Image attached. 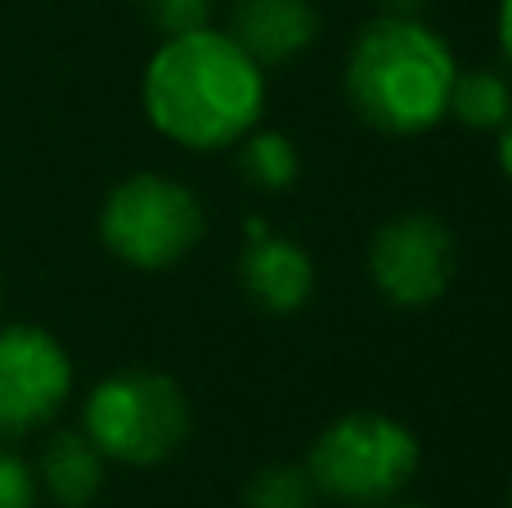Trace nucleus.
<instances>
[{"label":"nucleus","mask_w":512,"mask_h":508,"mask_svg":"<svg viewBox=\"0 0 512 508\" xmlns=\"http://www.w3.org/2000/svg\"><path fill=\"white\" fill-rule=\"evenodd\" d=\"M445 113L454 122H463L468 131H499L512 113V86L504 72L495 68H472V72H454L450 86V104Z\"/></svg>","instance_id":"9b49d317"},{"label":"nucleus","mask_w":512,"mask_h":508,"mask_svg":"<svg viewBox=\"0 0 512 508\" xmlns=\"http://www.w3.org/2000/svg\"><path fill=\"white\" fill-rule=\"evenodd\" d=\"M239 284L248 302L265 315H292L315 293V261L301 243L265 230L239 257Z\"/></svg>","instance_id":"6e6552de"},{"label":"nucleus","mask_w":512,"mask_h":508,"mask_svg":"<svg viewBox=\"0 0 512 508\" xmlns=\"http://www.w3.org/2000/svg\"><path fill=\"white\" fill-rule=\"evenodd\" d=\"M391 508H423V504H391Z\"/></svg>","instance_id":"6ab92c4d"},{"label":"nucleus","mask_w":512,"mask_h":508,"mask_svg":"<svg viewBox=\"0 0 512 508\" xmlns=\"http://www.w3.org/2000/svg\"><path fill=\"white\" fill-rule=\"evenodd\" d=\"M454 54L418 14H396L360 27L346 54L342 86L351 108L387 135H423L445 117L454 86Z\"/></svg>","instance_id":"f03ea898"},{"label":"nucleus","mask_w":512,"mask_h":508,"mask_svg":"<svg viewBox=\"0 0 512 508\" xmlns=\"http://www.w3.org/2000/svg\"><path fill=\"white\" fill-rule=\"evenodd\" d=\"M207 212L198 194L162 171H140L113 185L99 212V239L135 270H171L203 243Z\"/></svg>","instance_id":"39448f33"},{"label":"nucleus","mask_w":512,"mask_h":508,"mask_svg":"<svg viewBox=\"0 0 512 508\" xmlns=\"http://www.w3.org/2000/svg\"><path fill=\"white\" fill-rule=\"evenodd\" d=\"M418 437L400 419L378 410H355L333 419L315 437L306 473L319 495L351 508L387 504L414 482L418 473Z\"/></svg>","instance_id":"7ed1b4c3"},{"label":"nucleus","mask_w":512,"mask_h":508,"mask_svg":"<svg viewBox=\"0 0 512 508\" xmlns=\"http://www.w3.org/2000/svg\"><path fill=\"white\" fill-rule=\"evenodd\" d=\"M378 5L396 9V14H418V9H423V5H427V0H378Z\"/></svg>","instance_id":"a211bd4d"},{"label":"nucleus","mask_w":512,"mask_h":508,"mask_svg":"<svg viewBox=\"0 0 512 508\" xmlns=\"http://www.w3.org/2000/svg\"><path fill=\"white\" fill-rule=\"evenodd\" d=\"M499 45L512 63V0H499Z\"/></svg>","instance_id":"dca6fc26"},{"label":"nucleus","mask_w":512,"mask_h":508,"mask_svg":"<svg viewBox=\"0 0 512 508\" xmlns=\"http://www.w3.org/2000/svg\"><path fill=\"white\" fill-rule=\"evenodd\" d=\"M315 500L319 491L306 464H265L243 491L248 508H315Z\"/></svg>","instance_id":"ddd939ff"},{"label":"nucleus","mask_w":512,"mask_h":508,"mask_svg":"<svg viewBox=\"0 0 512 508\" xmlns=\"http://www.w3.org/2000/svg\"><path fill=\"white\" fill-rule=\"evenodd\" d=\"M369 279L391 306L423 311L454 279V234L436 212H400L369 239Z\"/></svg>","instance_id":"423d86ee"},{"label":"nucleus","mask_w":512,"mask_h":508,"mask_svg":"<svg viewBox=\"0 0 512 508\" xmlns=\"http://www.w3.org/2000/svg\"><path fill=\"white\" fill-rule=\"evenodd\" d=\"M41 486L59 508H90L104 491V455L86 432H54L41 450Z\"/></svg>","instance_id":"9d476101"},{"label":"nucleus","mask_w":512,"mask_h":508,"mask_svg":"<svg viewBox=\"0 0 512 508\" xmlns=\"http://www.w3.org/2000/svg\"><path fill=\"white\" fill-rule=\"evenodd\" d=\"M0 508H36V473L23 455L0 446Z\"/></svg>","instance_id":"2eb2a0df"},{"label":"nucleus","mask_w":512,"mask_h":508,"mask_svg":"<svg viewBox=\"0 0 512 508\" xmlns=\"http://www.w3.org/2000/svg\"><path fill=\"white\" fill-rule=\"evenodd\" d=\"M189 396L158 369H117L90 392L86 437L104 459L153 468L171 459L189 437Z\"/></svg>","instance_id":"20e7f679"},{"label":"nucleus","mask_w":512,"mask_h":508,"mask_svg":"<svg viewBox=\"0 0 512 508\" xmlns=\"http://www.w3.org/2000/svg\"><path fill=\"white\" fill-rule=\"evenodd\" d=\"M261 108L265 68L216 27L167 36L144 68V113L153 131L185 149H230L261 122Z\"/></svg>","instance_id":"f257e3e1"},{"label":"nucleus","mask_w":512,"mask_h":508,"mask_svg":"<svg viewBox=\"0 0 512 508\" xmlns=\"http://www.w3.org/2000/svg\"><path fill=\"white\" fill-rule=\"evenodd\" d=\"M239 144H243L239 171L252 189H261V194H283V189L297 180L301 158H297V144L283 131H248Z\"/></svg>","instance_id":"f8f14e48"},{"label":"nucleus","mask_w":512,"mask_h":508,"mask_svg":"<svg viewBox=\"0 0 512 508\" xmlns=\"http://www.w3.org/2000/svg\"><path fill=\"white\" fill-rule=\"evenodd\" d=\"M499 167H504V176L512 180V113H508V122L499 126Z\"/></svg>","instance_id":"f3484780"},{"label":"nucleus","mask_w":512,"mask_h":508,"mask_svg":"<svg viewBox=\"0 0 512 508\" xmlns=\"http://www.w3.org/2000/svg\"><path fill=\"white\" fill-rule=\"evenodd\" d=\"M72 396V360L36 324L0 329V437L45 428Z\"/></svg>","instance_id":"0eeeda50"},{"label":"nucleus","mask_w":512,"mask_h":508,"mask_svg":"<svg viewBox=\"0 0 512 508\" xmlns=\"http://www.w3.org/2000/svg\"><path fill=\"white\" fill-rule=\"evenodd\" d=\"M140 9L162 36H185L212 23V0H140Z\"/></svg>","instance_id":"4468645a"},{"label":"nucleus","mask_w":512,"mask_h":508,"mask_svg":"<svg viewBox=\"0 0 512 508\" xmlns=\"http://www.w3.org/2000/svg\"><path fill=\"white\" fill-rule=\"evenodd\" d=\"M230 36L261 68L306 54L319 36L315 0H234Z\"/></svg>","instance_id":"1a4fd4ad"}]
</instances>
